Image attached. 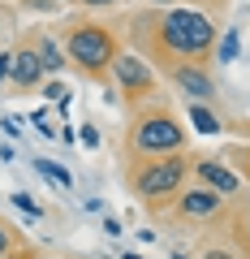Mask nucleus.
Listing matches in <instances>:
<instances>
[{"label": "nucleus", "mask_w": 250, "mask_h": 259, "mask_svg": "<svg viewBox=\"0 0 250 259\" xmlns=\"http://www.w3.org/2000/svg\"><path fill=\"white\" fill-rule=\"evenodd\" d=\"M82 143H86V147H99V130H95V125H82Z\"/></svg>", "instance_id": "f3484780"}, {"label": "nucleus", "mask_w": 250, "mask_h": 259, "mask_svg": "<svg viewBox=\"0 0 250 259\" xmlns=\"http://www.w3.org/2000/svg\"><path fill=\"white\" fill-rule=\"evenodd\" d=\"M47 259H52V255H47Z\"/></svg>", "instance_id": "a878e982"}, {"label": "nucleus", "mask_w": 250, "mask_h": 259, "mask_svg": "<svg viewBox=\"0 0 250 259\" xmlns=\"http://www.w3.org/2000/svg\"><path fill=\"white\" fill-rule=\"evenodd\" d=\"M104 233H108V238H121V221L117 216H104Z\"/></svg>", "instance_id": "a211bd4d"}, {"label": "nucleus", "mask_w": 250, "mask_h": 259, "mask_svg": "<svg viewBox=\"0 0 250 259\" xmlns=\"http://www.w3.org/2000/svg\"><path fill=\"white\" fill-rule=\"evenodd\" d=\"M108 74L121 82V91L130 95V100H151V95H156V74H151V65L142 61L138 52H117V61H112Z\"/></svg>", "instance_id": "39448f33"}, {"label": "nucleus", "mask_w": 250, "mask_h": 259, "mask_svg": "<svg viewBox=\"0 0 250 259\" xmlns=\"http://www.w3.org/2000/svg\"><path fill=\"white\" fill-rule=\"evenodd\" d=\"M117 35H112L104 22H91V18H82V22H69V30H65V56L82 69L86 78H104L112 69V61H117Z\"/></svg>", "instance_id": "f03ea898"}, {"label": "nucleus", "mask_w": 250, "mask_h": 259, "mask_svg": "<svg viewBox=\"0 0 250 259\" xmlns=\"http://www.w3.org/2000/svg\"><path fill=\"white\" fill-rule=\"evenodd\" d=\"M13 259H30V255H26V250H22V255H13Z\"/></svg>", "instance_id": "5701e85b"}, {"label": "nucleus", "mask_w": 250, "mask_h": 259, "mask_svg": "<svg viewBox=\"0 0 250 259\" xmlns=\"http://www.w3.org/2000/svg\"><path fill=\"white\" fill-rule=\"evenodd\" d=\"M168 259H185V255H168Z\"/></svg>", "instance_id": "393cba45"}, {"label": "nucleus", "mask_w": 250, "mask_h": 259, "mask_svg": "<svg viewBox=\"0 0 250 259\" xmlns=\"http://www.w3.org/2000/svg\"><path fill=\"white\" fill-rule=\"evenodd\" d=\"M13 242H18V233H13V225H5V221H0V259H5V255L13 250Z\"/></svg>", "instance_id": "2eb2a0df"}, {"label": "nucleus", "mask_w": 250, "mask_h": 259, "mask_svg": "<svg viewBox=\"0 0 250 259\" xmlns=\"http://www.w3.org/2000/svg\"><path fill=\"white\" fill-rule=\"evenodd\" d=\"M233 160H237V164H241V173L250 177V147H237V151H233Z\"/></svg>", "instance_id": "dca6fc26"}, {"label": "nucleus", "mask_w": 250, "mask_h": 259, "mask_svg": "<svg viewBox=\"0 0 250 259\" xmlns=\"http://www.w3.org/2000/svg\"><path fill=\"white\" fill-rule=\"evenodd\" d=\"M168 78H173V87L181 95H190V100L194 104H212L216 100V78L207 74L203 65H173V69H168Z\"/></svg>", "instance_id": "0eeeda50"}, {"label": "nucleus", "mask_w": 250, "mask_h": 259, "mask_svg": "<svg viewBox=\"0 0 250 259\" xmlns=\"http://www.w3.org/2000/svg\"><path fill=\"white\" fill-rule=\"evenodd\" d=\"M13 207H18V212H26V216H35V221L43 216V207H39L30 194H13Z\"/></svg>", "instance_id": "4468645a"}, {"label": "nucleus", "mask_w": 250, "mask_h": 259, "mask_svg": "<svg viewBox=\"0 0 250 259\" xmlns=\"http://www.w3.org/2000/svg\"><path fill=\"white\" fill-rule=\"evenodd\" d=\"M9 61H13V52H0V87L9 82Z\"/></svg>", "instance_id": "6ab92c4d"}, {"label": "nucleus", "mask_w": 250, "mask_h": 259, "mask_svg": "<svg viewBox=\"0 0 250 259\" xmlns=\"http://www.w3.org/2000/svg\"><path fill=\"white\" fill-rule=\"evenodd\" d=\"M78 5H86V9H99V5H117V0H78Z\"/></svg>", "instance_id": "412c9836"}, {"label": "nucleus", "mask_w": 250, "mask_h": 259, "mask_svg": "<svg viewBox=\"0 0 250 259\" xmlns=\"http://www.w3.org/2000/svg\"><path fill=\"white\" fill-rule=\"evenodd\" d=\"M35 52H39V61H43V69H47V74H56V69H65V65H69V56L61 52V48H56L52 39H35Z\"/></svg>", "instance_id": "9d476101"}, {"label": "nucleus", "mask_w": 250, "mask_h": 259, "mask_svg": "<svg viewBox=\"0 0 250 259\" xmlns=\"http://www.w3.org/2000/svg\"><path fill=\"white\" fill-rule=\"evenodd\" d=\"M121 259H142V255H121Z\"/></svg>", "instance_id": "b1692460"}, {"label": "nucleus", "mask_w": 250, "mask_h": 259, "mask_svg": "<svg viewBox=\"0 0 250 259\" xmlns=\"http://www.w3.org/2000/svg\"><path fill=\"white\" fill-rule=\"evenodd\" d=\"M203 259H237L233 250H224V246H212V250H203Z\"/></svg>", "instance_id": "aec40b11"}, {"label": "nucleus", "mask_w": 250, "mask_h": 259, "mask_svg": "<svg viewBox=\"0 0 250 259\" xmlns=\"http://www.w3.org/2000/svg\"><path fill=\"white\" fill-rule=\"evenodd\" d=\"M194 173H198L203 186H212V190H220V194H237L241 190V177L233 173L224 160H194Z\"/></svg>", "instance_id": "1a4fd4ad"}, {"label": "nucleus", "mask_w": 250, "mask_h": 259, "mask_svg": "<svg viewBox=\"0 0 250 259\" xmlns=\"http://www.w3.org/2000/svg\"><path fill=\"white\" fill-rule=\"evenodd\" d=\"M43 61H39V52H35V44H26V48H18L13 52V61H9V82L13 87H22V91H30V87H39L43 82Z\"/></svg>", "instance_id": "6e6552de"}, {"label": "nucleus", "mask_w": 250, "mask_h": 259, "mask_svg": "<svg viewBox=\"0 0 250 259\" xmlns=\"http://www.w3.org/2000/svg\"><path fill=\"white\" fill-rule=\"evenodd\" d=\"M35 168L47 177L52 186H61V190H74V173H69L65 164H56V160H35Z\"/></svg>", "instance_id": "9b49d317"}, {"label": "nucleus", "mask_w": 250, "mask_h": 259, "mask_svg": "<svg viewBox=\"0 0 250 259\" xmlns=\"http://www.w3.org/2000/svg\"><path fill=\"white\" fill-rule=\"evenodd\" d=\"M224 207V194L212 190V186H194V190H185L177 199V216L181 221H216Z\"/></svg>", "instance_id": "423d86ee"}, {"label": "nucleus", "mask_w": 250, "mask_h": 259, "mask_svg": "<svg viewBox=\"0 0 250 259\" xmlns=\"http://www.w3.org/2000/svg\"><path fill=\"white\" fill-rule=\"evenodd\" d=\"M156 5H168V9H173V0H156Z\"/></svg>", "instance_id": "4be33fe9"}, {"label": "nucleus", "mask_w": 250, "mask_h": 259, "mask_svg": "<svg viewBox=\"0 0 250 259\" xmlns=\"http://www.w3.org/2000/svg\"><path fill=\"white\" fill-rule=\"evenodd\" d=\"M181 147H185V130L173 112L151 108L130 121V134H125L130 156H168V151H181Z\"/></svg>", "instance_id": "7ed1b4c3"}, {"label": "nucleus", "mask_w": 250, "mask_h": 259, "mask_svg": "<svg viewBox=\"0 0 250 259\" xmlns=\"http://www.w3.org/2000/svg\"><path fill=\"white\" fill-rule=\"evenodd\" d=\"M190 168H194V160H185L181 151L156 156V160H147L138 173H130V190L138 194V199H164V194H177Z\"/></svg>", "instance_id": "20e7f679"}, {"label": "nucleus", "mask_w": 250, "mask_h": 259, "mask_svg": "<svg viewBox=\"0 0 250 259\" xmlns=\"http://www.w3.org/2000/svg\"><path fill=\"white\" fill-rule=\"evenodd\" d=\"M190 121H194V130L198 134H220V117H216L212 108H207V104H190Z\"/></svg>", "instance_id": "f8f14e48"}, {"label": "nucleus", "mask_w": 250, "mask_h": 259, "mask_svg": "<svg viewBox=\"0 0 250 259\" xmlns=\"http://www.w3.org/2000/svg\"><path fill=\"white\" fill-rule=\"evenodd\" d=\"M237 48H241V30H229V35L220 39V61H237Z\"/></svg>", "instance_id": "ddd939ff"}, {"label": "nucleus", "mask_w": 250, "mask_h": 259, "mask_svg": "<svg viewBox=\"0 0 250 259\" xmlns=\"http://www.w3.org/2000/svg\"><path fill=\"white\" fill-rule=\"evenodd\" d=\"M130 35L142 39V48L173 69V56H181V61H203V56H212L216 22L207 13H198V9H164V13L134 18Z\"/></svg>", "instance_id": "f257e3e1"}]
</instances>
